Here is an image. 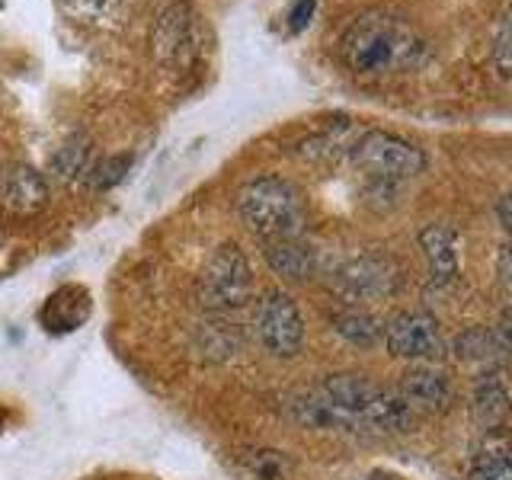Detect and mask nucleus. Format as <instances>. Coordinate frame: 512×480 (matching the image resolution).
I'll list each match as a JSON object with an SVG mask.
<instances>
[{"label": "nucleus", "instance_id": "aec40b11", "mask_svg": "<svg viewBox=\"0 0 512 480\" xmlns=\"http://www.w3.org/2000/svg\"><path fill=\"white\" fill-rule=\"evenodd\" d=\"M468 480H512V455L509 448H484V452L477 455L474 468L468 474Z\"/></svg>", "mask_w": 512, "mask_h": 480}, {"label": "nucleus", "instance_id": "9d476101", "mask_svg": "<svg viewBox=\"0 0 512 480\" xmlns=\"http://www.w3.org/2000/svg\"><path fill=\"white\" fill-rule=\"evenodd\" d=\"M420 250L429 263V288L439 292L458 279L461 253H458V234L448 231L445 224H429L420 231Z\"/></svg>", "mask_w": 512, "mask_h": 480}, {"label": "nucleus", "instance_id": "f03ea898", "mask_svg": "<svg viewBox=\"0 0 512 480\" xmlns=\"http://www.w3.org/2000/svg\"><path fill=\"white\" fill-rule=\"evenodd\" d=\"M237 215L263 244L304 237V224H308V208H304L298 186L282 180V176H256V180L240 186Z\"/></svg>", "mask_w": 512, "mask_h": 480}, {"label": "nucleus", "instance_id": "9b49d317", "mask_svg": "<svg viewBox=\"0 0 512 480\" xmlns=\"http://www.w3.org/2000/svg\"><path fill=\"white\" fill-rule=\"evenodd\" d=\"M400 394H404L407 407L420 416H436L442 410H448L452 404V384L448 378L439 372V368H429V365H420V368H410V372L400 378Z\"/></svg>", "mask_w": 512, "mask_h": 480}, {"label": "nucleus", "instance_id": "7ed1b4c3", "mask_svg": "<svg viewBox=\"0 0 512 480\" xmlns=\"http://www.w3.org/2000/svg\"><path fill=\"white\" fill-rule=\"evenodd\" d=\"M320 388H324V394L359 429L407 432L416 423V413L407 407L404 394L397 388H384V384L365 378V375L340 372V375H330Z\"/></svg>", "mask_w": 512, "mask_h": 480}, {"label": "nucleus", "instance_id": "f257e3e1", "mask_svg": "<svg viewBox=\"0 0 512 480\" xmlns=\"http://www.w3.org/2000/svg\"><path fill=\"white\" fill-rule=\"evenodd\" d=\"M426 39L404 16L391 10H368L352 20L340 39V61L356 77H397L426 61Z\"/></svg>", "mask_w": 512, "mask_h": 480}, {"label": "nucleus", "instance_id": "6e6552de", "mask_svg": "<svg viewBox=\"0 0 512 480\" xmlns=\"http://www.w3.org/2000/svg\"><path fill=\"white\" fill-rule=\"evenodd\" d=\"M384 346L394 359L407 362H439L448 352L439 320L426 311H404L391 317V324L384 327Z\"/></svg>", "mask_w": 512, "mask_h": 480}, {"label": "nucleus", "instance_id": "393cba45", "mask_svg": "<svg viewBox=\"0 0 512 480\" xmlns=\"http://www.w3.org/2000/svg\"><path fill=\"white\" fill-rule=\"evenodd\" d=\"M496 333L503 336L506 346H512V304H509V308H503L500 320H496Z\"/></svg>", "mask_w": 512, "mask_h": 480}, {"label": "nucleus", "instance_id": "4be33fe9", "mask_svg": "<svg viewBox=\"0 0 512 480\" xmlns=\"http://www.w3.org/2000/svg\"><path fill=\"white\" fill-rule=\"evenodd\" d=\"M128 170V157H119V160H109V164H96L90 180H93V189H109L116 186Z\"/></svg>", "mask_w": 512, "mask_h": 480}, {"label": "nucleus", "instance_id": "a878e982", "mask_svg": "<svg viewBox=\"0 0 512 480\" xmlns=\"http://www.w3.org/2000/svg\"><path fill=\"white\" fill-rule=\"evenodd\" d=\"M365 480H391V477H365Z\"/></svg>", "mask_w": 512, "mask_h": 480}, {"label": "nucleus", "instance_id": "f3484780", "mask_svg": "<svg viewBox=\"0 0 512 480\" xmlns=\"http://www.w3.org/2000/svg\"><path fill=\"white\" fill-rule=\"evenodd\" d=\"M237 461L247 480H288L292 474V461L276 448H250V452H240Z\"/></svg>", "mask_w": 512, "mask_h": 480}, {"label": "nucleus", "instance_id": "b1692460", "mask_svg": "<svg viewBox=\"0 0 512 480\" xmlns=\"http://www.w3.org/2000/svg\"><path fill=\"white\" fill-rule=\"evenodd\" d=\"M496 218H500V224L506 228V234L512 237V192H506V196L496 202Z\"/></svg>", "mask_w": 512, "mask_h": 480}, {"label": "nucleus", "instance_id": "20e7f679", "mask_svg": "<svg viewBox=\"0 0 512 480\" xmlns=\"http://www.w3.org/2000/svg\"><path fill=\"white\" fill-rule=\"evenodd\" d=\"M349 164L372 186H400L426 170V154L391 132H365L349 151Z\"/></svg>", "mask_w": 512, "mask_h": 480}, {"label": "nucleus", "instance_id": "412c9836", "mask_svg": "<svg viewBox=\"0 0 512 480\" xmlns=\"http://www.w3.org/2000/svg\"><path fill=\"white\" fill-rule=\"evenodd\" d=\"M493 64L500 74L512 77V10L503 16V23L493 36Z\"/></svg>", "mask_w": 512, "mask_h": 480}, {"label": "nucleus", "instance_id": "2eb2a0df", "mask_svg": "<svg viewBox=\"0 0 512 480\" xmlns=\"http://www.w3.org/2000/svg\"><path fill=\"white\" fill-rule=\"evenodd\" d=\"M154 45L157 55L164 61H186L192 52V23L189 13L183 7H170L164 16H160L157 32H154Z\"/></svg>", "mask_w": 512, "mask_h": 480}, {"label": "nucleus", "instance_id": "4468645a", "mask_svg": "<svg viewBox=\"0 0 512 480\" xmlns=\"http://www.w3.org/2000/svg\"><path fill=\"white\" fill-rule=\"evenodd\" d=\"M455 356L464 365L487 372V368L503 365V359H506V340L496 330L471 327V330H464L455 340Z\"/></svg>", "mask_w": 512, "mask_h": 480}, {"label": "nucleus", "instance_id": "39448f33", "mask_svg": "<svg viewBox=\"0 0 512 480\" xmlns=\"http://www.w3.org/2000/svg\"><path fill=\"white\" fill-rule=\"evenodd\" d=\"M196 295L202 308H208L212 314H234L247 308L253 301V266L247 253L240 250V244L228 240V244L212 250V256H208L199 272Z\"/></svg>", "mask_w": 512, "mask_h": 480}, {"label": "nucleus", "instance_id": "1a4fd4ad", "mask_svg": "<svg viewBox=\"0 0 512 480\" xmlns=\"http://www.w3.org/2000/svg\"><path fill=\"white\" fill-rule=\"evenodd\" d=\"M48 202L45 176L29 164H10L0 170V205L13 215H36Z\"/></svg>", "mask_w": 512, "mask_h": 480}, {"label": "nucleus", "instance_id": "f8f14e48", "mask_svg": "<svg viewBox=\"0 0 512 480\" xmlns=\"http://www.w3.org/2000/svg\"><path fill=\"white\" fill-rule=\"evenodd\" d=\"M288 416L304 426V429H327V432H359V426L349 420V416L333 404L324 394V388L314 391H301L288 400Z\"/></svg>", "mask_w": 512, "mask_h": 480}, {"label": "nucleus", "instance_id": "0eeeda50", "mask_svg": "<svg viewBox=\"0 0 512 480\" xmlns=\"http://www.w3.org/2000/svg\"><path fill=\"white\" fill-rule=\"evenodd\" d=\"M253 330L260 346L276 359H295L304 349V317L288 292H266L256 301Z\"/></svg>", "mask_w": 512, "mask_h": 480}, {"label": "nucleus", "instance_id": "ddd939ff", "mask_svg": "<svg viewBox=\"0 0 512 480\" xmlns=\"http://www.w3.org/2000/svg\"><path fill=\"white\" fill-rule=\"evenodd\" d=\"M266 263L285 282H308L317 272V253L304 237H285L263 244Z\"/></svg>", "mask_w": 512, "mask_h": 480}, {"label": "nucleus", "instance_id": "dca6fc26", "mask_svg": "<svg viewBox=\"0 0 512 480\" xmlns=\"http://www.w3.org/2000/svg\"><path fill=\"white\" fill-rule=\"evenodd\" d=\"M512 413V400H509V391L503 388L500 381H484L480 388L474 391V400H471V420L484 429V432H493L500 429Z\"/></svg>", "mask_w": 512, "mask_h": 480}, {"label": "nucleus", "instance_id": "423d86ee", "mask_svg": "<svg viewBox=\"0 0 512 480\" xmlns=\"http://www.w3.org/2000/svg\"><path fill=\"white\" fill-rule=\"evenodd\" d=\"M400 282H404L400 266L388 253H356L330 272L333 292L349 304L388 301L397 295Z\"/></svg>", "mask_w": 512, "mask_h": 480}, {"label": "nucleus", "instance_id": "5701e85b", "mask_svg": "<svg viewBox=\"0 0 512 480\" xmlns=\"http://www.w3.org/2000/svg\"><path fill=\"white\" fill-rule=\"evenodd\" d=\"M314 10H317V0H295L292 13H288V29L292 32L308 29V23L314 20Z\"/></svg>", "mask_w": 512, "mask_h": 480}, {"label": "nucleus", "instance_id": "a211bd4d", "mask_svg": "<svg viewBox=\"0 0 512 480\" xmlns=\"http://www.w3.org/2000/svg\"><path fill=\"white\" fill-rule=\"evenodd\" d=\"M333 330L349 340L352 346H375L384 330L378 320L368 314V311H359V308H343L333 314Z\"/></svg>", "mask_w": 512, "mask_h": 480}, {"label": "nucleus", "instance_id": "6ab92c4d", "mask_svg": "<svg viewBox=\"0 0 512 480\" xmlns=\"http://www.w3.org/2000/svg\"><path fill=\"white\" fill-rule=\"evenodd\" d=\"M52 167L58 170L61 180H90V173H93V160H90V144L84 138H71L64 148H58L55 160H52Z\"/></svg>", "mask_w": 512, "mask_h": 480}]
</instances>
